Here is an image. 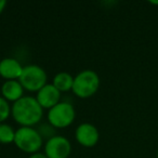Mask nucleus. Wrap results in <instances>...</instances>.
<instances>
[{
	"label": "nucleus",
	"mask_w": 158,
	"mask_h": 158,
	"mask_svg": "<svg viewBox=\"0 0 158 158\" xmlns=\"http://www.w3.org/2000/svg\"><path fill=\"white\" fill-rule=\"evenodd\" d=\"M11 114L14 120L22 127H33L41 121L44 108L39 105L36 98L25 95L19 101L14 102Z\"/></svg>",
	"instance_id": "f257e3e1"
},
{
	"label": "nucleus",
	"mask_w": 158,
	"mask_h": 158,
	"mask_svg": "<svg viewBox=\"0 0 158 158\" xmlns=\"http://www.w3.org/2000/svg\"><path fill=\"white\" fill-rule=\"evenodd\" d=\"M100 87V77L94 70L85 69L74 77L72 91L80 99H88L97 93Z\"/></svg>",
	"instance_id": "f03ea898"
},
{
	"label": "nucleus",
	"mask_w": 158,
	"mask_h": 158,
	"mask_svg": "<svg viewBox=\"0 0 158 158\" xmlns=\"http://www.w3.org/2000/svg\"><path fill=\"white\" fill-rule=\"evenodd\" d=\"M42 136L40 135L38 130L34 129L33 127H21L15 132L14 144L25 153H38L42 146Z\"/></svg>",
	"instance_id": "7ed1b4c3"
},
{
	"label": "nucleus",
	"mask_w": 158,
	"mask_h": 158,
	"mask_svg": "<svg viewBox=\"0 0 158 158\" xmlns=\"http://www.w3.org/2000/svg\"><path fill=\"white\" fill-rule=\"evenodd\" d=\"M47 73L42 67L38 65H27L23 68L19 81L21 82L24 90L38 92L47 85Z\"/></svg>",
	"instance_id": "20e7f679"
},
{
	"label": "nucleus",
	"mask_w": 158,
	"mask_h": 158,
	"mask_svg": "<svg viewBox=\"0 0 158 158\" xmlns=\"http://www.w3.org/2000/svg\"><path fill=\"white\" fill-rule=\"evenodd\" d=\"M76 112L73 104L68 102H60L48 112V121L53 128L63 129L70 126L75 120Z\"/></svg>",
	"instance_id": "39448f33"
},
{
	"label": "nucleus",
	"mask_w": 158,
	"mask_h": 158,
	"mask_svg": "<svg viewBox=\"0 0 158 158\" xmlns=\"http://www.w3.org/2000/svg\"><path fill=\"white\" fill-rule=\"evenodd\" d=\"M70 152V142L63 135L52 136L44 145V155L48 158H67Z\"/></svg>",
	"instance_id": "423d86ee"
},
{
	"label": "nucleus",
	"mask_w": 158,
	"mask_h": 158,
	"mask_svg": "<svg viewBox=\"0 0 158 158\" xmlns=\"http://www.w3.org/2000/svg\"><path fill=\"white\" fill-rule=\"evenodd\" d=\"M75 136H76L77 142L80 145L85 147H92L99 142L100 133L95 126L85 123L78 126Z\"/></svg>",
	"instance_id": "0eeeda50"
},
{
	"label": "nucleus",
	"mask_w": 158,
	"mask_h": 158,
	"mask_svg": "<svg viewBox=\"0 0 158 158\" xmlns=\"http://www.w3.org/2000/svg\"><path fill=\"white\" fill-rule=\"evenodd\" d=\"M36 100L42 108H52L61 102V92L52 84H47L37 92Z\"/></svg>",
	"instance_id": "6e6552de"
},
{
	"label": "nucleus",
	"mask_w": 158,
	"mask_h": 158,
	"mask_svg": "<svg viewBox=\"0 0 158 158\" xmlns=\"http://www.w3.org/2000/svg\"><path fill=\"white\" fill-rule=\"evenodd\" d=\"M23 68L16 59L6 57L0 61V76L6 80H16L22 75Z\"/></svg>",
	"instance_id": "1a4fd4ad"
},
{
	"label": "nucleus",
	"mask_w": 158,
	"mask_h": 158,
	"mask_svg": "<svg viewBox=\"0 0 158 158\" xmlns=\"http://www.w3.org/2000/svg\"><path fill=\"white\" fill-rule=\"evenodd\" d=\"M1 93L8 102H16L24 97V88L19 80H6L1 87Z\"/></svg>",
	"instance_id": "9d476101"
},
{
	"label": "nucleus",
	"mask_w": 158,
	"mask_h": 158,
	"mask_svg": "<svg viewBox=\"0 0 158 158\" xmlns=\"http://www.w3.org/2000/svg\"><path fill=\"white\" fill-rule=\"evenodd\" d=\"M73 84H74V77L65 72L59 73L55 75L52 82V85L60 92H66V91L72 90Z\"/></svg>",
	"instance_id": "9b49d317"
},
{
	"label": "nucleus",
	"mask_w": 158,
	"mask_h": 158,
	"mask_svg": "<svg viewBox=\"0 0 158 158\" xmlns=\"http://www.w3.org/2000/svg\"><path fill=\"white\" fill-rule=\"evenodd\" d=\"M15 130L11 126L7 123H0V143L2 144H10L14 143L15 139Z\"/></svg>",
	"instance_id": "f8f14e48"
},
{
	"label": "nucleus",
	"mask_w": 158,
	"mask_h": 158,
	"mask_svg": "<svg viewBox=\"0 0 158 158\" xmlns=\"http://www.w3.org/2000/svg\"><path fill=\"white\" fill-rule=\"evenodd\" d=\"M11 114V108L5 98L0 97V123H2L8 119Z\"/></svg>",
	"instance_id": "ddd939ff"
},
{
	"label": "nucleus",
	"mask_w": 158,
	"mask_h": 158,
	"mask_svg": "<svg viewBox=\"0 0 158 158\" xmlns=\"http://www.w3.org/2000/svg\"><path fill=\"white\" fill-rule=\"evenodd\" d=\"M29 158H48V157L42 153H35V154H31L29 156Z\"/></svg>",
	"instance_id": "4468645a"
},
{
	"label": "nucleus",
	"mask_w": 158,
	"mask_h": 158,
	"mask_svg": "<svg viewBox=\"0 0 158 158\" xmlns=\"http://www.w3.org/2000/svg\"><path fill=\"white\" fill-rule=\"evenodd\" d=\"M6 6H7V2H6L5 0H0V14L2 13V11L5 10Z\"/></svg>",
	"instance_id": "2eb2a0df"
},
{
	"label": "nucleus",
	"mask_w": 158,
	"mask_h": 158,
	"mask_svg": "<svg viewBox=\"0 0 158 158\" xmlns=\"http://www.w3.org/2000/svg\"><path fill=\"white\" fill-rule=\"evenodd\" d=\"M149 3H151V5H156V6H158V1H154V0H151V1H149Z\"/></svg>",
	"instance_id": "dca6fc26"
},
{
	"label": "nucleus",
	"mask_w": 158,
	"mask_h": 158,
	"mask_svg": "<svg viewBox=\"0 0 158 158\" xmlns=\"http://www.w3.org/2000/svg\"><path fill=\"white\" fill-rule=\"evenodd\" d=\"M156 158H158V148H157V152H156Z\"/></svg>",
	"instance_id": "f3484780"
}]
</instances>
